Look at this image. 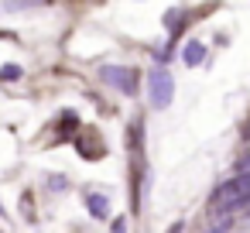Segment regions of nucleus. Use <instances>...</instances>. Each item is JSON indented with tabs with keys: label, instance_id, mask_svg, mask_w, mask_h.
<instances>
[{
	"label": "nucleus",
	"instance_id": "obj_6",
	"mask_svg": "<svg viewBox=\"0 0 250 233\" xmlns=\"http://www.w3.org/2000/svg\"><path fill=\"white\" fill-rule=\"evenodd\" d=\"M0 79H4V83H14V79H21V69H18V65H4V69H0Z\"/></svg>",
	"mask_w": 250,
	"mask_h": 233
},
{
	"label": "nucleus",
	"instance_id": "obj_2",
	"mask_svg": "<svg viewBox=\"0 0 250 233\" xmlns=\"http://www.w3.org/2000/svg\"><path fill=\"white\" fill-rule=\"evenodd\" d=\"M147 89H151V106H158V110L171 106V100H175V79L165 69H154L147 76Z\"/></svg>",
	"mask_w": 250,
	"mask_h": 233
},
{
	"label": "nucleus",
	"instance_id": "obj_7",
	"mask_svg": "<svg viewBox=\"0 0 250 233\" xmlns=\"http://www.w3.org/2000/svg\"><path fill=\"white\" fill-rule=\"evenodd\" d=\"M113 233H127V219H124V216L113 219Z\"/></svg>",
	"mask_w": 250,
	"mask_h": 233
},
{
	"label": "nucleus",
	"instance_id": "obj_3",
	"mask_svg": "<svg viewBox=\"0 0 250 233\" xmlns=\"http://www.w3.org/2000/svg\"><path fill=\"white\" fill-rule=\"evenodd\" d=\"M100 79H103L106 86H113V89L127 93V96H134V93H137V72H134V69H127V65H103V69H100Z\"/></svg>",
	"mask_w": 250,
	"mask_h": 233
},
{
	"label": "nucleus",
	"instance_id": "obj_4",
	"mask_svg": "<svg viewBox=\"0 0 250 233\" xmlns=\"http://www.w3.org/2000/svg\"><path fill=\"white\" fill-rule=\"evenodd\" d=\"M202 59H206V45H202V42H185L182 62H185L188 69H195V65H202Z\"/></svg>",
	"mask_w": 250,
	"mask_h": 233
},
{
	"label": "nucleus",
	"instance_id": "obj_1",
	"mask_svg": "<svg viewBox=\"0 0 250 233\" xmlns=\"http://www.w3.org/2000/svg\"><path fill=\"white\" fill-rule=\"evenodd\" d=\"M247 202H250V171H240V175H233L229 182H223V185L209 195V212L226 216V212L243 209Z\"/></svg>",
	"mask_w": 250,
	"mask_h": 233
},
{
	"label": "nucleus",
	"instance_id": "obj_5",
	"mask_svg": "<svg viewBox=\"0 0 250 233\" xmlns=\"http://www.w3.org/2000/svg\"><path fill=\"white\" fill-rule=\"evenodd\" d=\"M86 206H89V212H93L96 219H106V216H110V199L100 195V192H89V195H86Z\"/></svg>",
	"mask_w": 250,
	"mask_h": 233
}]
</instances>
